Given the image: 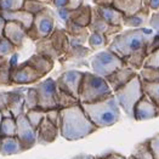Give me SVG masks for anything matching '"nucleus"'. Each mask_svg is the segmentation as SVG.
<instances>
[{
	"label": "nucleus",
	"mask_w": 159,
	"mask_h": 159,
	"mask_svg": "<svg viewBox=\"0 0 159 159\" xmlns=\"http://www.w3.org/2000/svg\"><path fill=\"white\" fill-rule=\"evenodd\" d=\"M156 32L149 27L129 28L121 30L109 41L107 49L117 53L126 66L140 70L149 53Z\"/></svg>",
	"instance_id": "nucleus-1"
},
{
	"label": "nucleus",
	"mask_w": 159,
	"mask_h": 159,
	"mask_svg": "<svg viewBox=\"0 0 159 159\" xmlns=\"http://www.w3.org/2000/svg\"><path fill=\"white\" fill-rule=\"evenodd\" d=\"M60 135L67 141H78L98 130L86 116L81 103L60 109Z\"/></svg>",
	"instance_id": "nucleus-2"
},
{
	"label": "nucleus",
	"mask_w": 159,
	"mask_h": 159,
	"mask_svg": "<svg viewBox=\"0 0 159 159\" xmlns=\"http://www.w3.org/2000/svg\"><path fill=\"white\" fill-rule=\"evenodd\" d=\"M81 106L89 119L97 129L112 126L121 118V108L113 93L102 101L93 103H81Z\"/></svg>",
	"instance_id": "nucleus-3"
},
{
	"label": "nucleus",
	"mask_w": 159,
	"mask_h": 159,
	"mask_svg": "<svg viewBox=\"0 0 159 159\" xmlns=\"http://www.w3.org/2000/svg\"><path fill=\"white\" fill-rule=\"evenodd\" d=\"M113 93L106 78L93 72H84L79 89L80 103H93L107 98Z\"/></svg>",
	"instance_id": "nucleus-4"
},
{
	"label": "nucleus",
	"mask_w": 159,
	"mask_h": 159,
	"mask_svg": "<svg viewBox=\"0 0 159 159\" xmlns=\"http://www.w3.org/2000/svg\"><path fill=\"white\" fill-rule=\"evenodd\" d=\"M69 49V39L65 28L56 27L53 32L44 39L35 43V52L50 60H61Z\"/></svg>",
	"instance_id": "nucleus-5"
},
{
	"label": "nucleus",
	"mask_w": 159,
	"mask_h": 159,
	"mask_svg": "<svg viewBox=\"0 0 159 159\" xmlns=\"http://www.w3.org/2000/svg\"><path fill=\"white\" fill-rule=\"evenodd\" d=\"M113 95H114L119 107L121 108V111L130 119H134L135 106L140 101V98L143 96L142 88H141V79L139 77V73L128 84L119 88L118 90H116Z\"/></svg>",
	"instance_id": "nucleus-6"
},
{
	"label": "nucleus",
	"mask_w": 159,
	"mask_h": 159,
	"mask_svg": "<svg viewBox=\"0 0 159 159\" xmlns=\"http://www.w3.org/2000/svg\"><path fill=\"white\" fill-rule=\"evenodd\" d=\"M56 28V15L50 6L44 9L43 11L34 16L32 27L27 32V38L32 41H38L46 38L53 32Z\"/></svg>",
	"instance_id": "nucleus-7"
},
{
	"label": "nucleus",
	"mask_w": 159,
	"mask_h": 159,
	"mask_svg": "<svg viewBox=\"0 0 159 159\" xmlns=\"http://www.w3.org/2000/svg\"><path fill=\"white\" fill-rule=\"evenodd\" d=\"M124 66H126L124 61L109 49L95 53L90 60V67L93 69V73L103 78H107L114 70Z\"/></svg>",
	"instance_id": "nucleus-8"
},
{
	"label": "nucleus",
	"mask_w": 159,
	"mask_h": 159,
	"mask_svg": "<svg viewBox=\"0 0 159 159\" xmlns=\"http://www.w3.org/2000/svg\"><path fill=\"white\" fill-rule=\"evenodd\" d=\"M56 88H57L56 80L52 78L40 80L34 85V89L37 90V93H38V107L39 108L44 111L58 108Z\"/></svg>",
	"instance_id": "nucleus-9"
},
{
	"label": "nucleus",
	"mask_w": 159,
	"mask_h": 159,
	"mask_svg": "<svg viewBox=\"0 0 159 159\" xmlns=\"http://www.w3.org/2000/svg\"><path fill=\"white\" fill-rule=\"evenodd\" d=\"M43 78L44 75L27 61L22 63H15L11 69V81L13 85L26 86L28 84H37Z\"/></svg>",
	"instance_id": "nucleus-10"
},
{
	"label": "nucleus",
	"mask_w": 159,
	"mask_h": 159,
	"mask_svg": "<svg viewBox=\"0 0 159 159\" xmlns=\"http://www.w3.org/2000/svg\"><path fill=\"white\" fill-rule=\"evenodd\" d=\"M17 131L16 137L21 142L23 151H29L37 145V131L26 118V114H21L16 118Z\"/></svg>",
	"instance_id": "nucleus-11"
},
{
	"label": "nucleus",
	"mask_w": 159,
	"mask_h": 159,
	"mask_svg": "<svg viewBox=\"0 0 159 159\" xmlns=\"http://www.w3.org/2000/svg\"><path fill=\"white\" fill-rule=\"evenodd\" d=\"M83 74H84V72H80L77 69L65 70L63 73H61L57 77L56 85L58 89L73 95L74 97H77L79 100V89L80 83L83 79Z\"/></svg>",
	"instance_id": "nucleus-12"
},
{
	"label": "nucleus",
	"mask_w": 159,
	"mask_h": 159,
	"mask_svg": "<svg viewBox=\"0 0 159 159\" xmlns=\"http://www.w3.org/2000/svg\"><path fill=\"white\" fill-rule=\"evenodd\" d=\"M89 32H96L100 34H103L106 37L108 41L113 39L117 34H119L123 30V27L119 26H112L109 23H107L106 21L95 11V9L93 7V12H91V20L90 23L88 26Z\"/></svg>",
	"instance_id": "nucleus-13"
},
{
	"label": "nucleus",
	"mask_w": 159,
	"mask_h": 159,
	"mask_svg": "<svg viewBox=\"0 0 159 159\" xmlns=\"http://www.w3.org/2000/svg\"><path fill=\"white\" fill-rule=\"evenodd\" d=\"M159 117V107L156 106L147 96H142L136 103L134 109V120L145 121V120L156 119Z\"/></svg>",
	"instance_id": "nucleus-14"
},
{
	"label": "nucleus",
	"mask_w": 159,
	"mask_h": 159,
	"mask_svg": "<svg viewBox=\"0 0 159 159\" xmlns=\"http://www.w3.org/2000/svg\"><path fill=\"white\" fill-rule=\"evenodd\" d=\"M135 75H137V70H135L134 68L129 66H124L119 69H117V70H114L111 75L107 77L106 80L108 85H109V88L112 89V91L114 93L119 88L128 84Z\"/></svg>",
	"instance_id": "nucleus-15"
},
{
	"label": "nucleus",
	"mask_w": 159,
	"mask_h": 159,
	"mask_svg": "<svg viewBox=\"0 0 159 159\" xmlns=\"http://www.w3.org/2000/svg\"><path fill=\"white\" fill-rule=\"evenodd\" d=\"M35 131H37V143L45 146L55 142V140L60 135V128L52 124L51 121H49L46 118H44Z\"/></svg>",
	"instance_id": "nucleus-16"
},
{
	"label": "nucleus",
	"mask_w": 159,
	"mask_h": 159,
	"mask_svg": "<svg viewBox=\"0 0 159 159\" xmlns=\"http://www.w3.org/2000/svg\"><path fill=\"white\" fill-rule=\"evenodd\" d=\"M27 91V86H18L13 90L9 91V101L7 109L15 118L25 113V93Z\"/></svg>",
	"instance_id": "nucleus-17"
},
{
	"label": "nucleus",
	"mask_w": 159,
	"mask_h": 159,
	"mask_svg": "<svg viewBox=\"0 0 159 159\" xmlns=\"http://www.w3.org/2000/svg\"><path fill=\"white\" fill-rule=\"evenodd\" d=\"M4 37L7 40H10L17 49H20L22 48L25 40L27 39V29L17 22L6 21L5 29H4Z\"/></svg>",
	"instance_id": "nucleus-18"
},
{
	"label": "nucleus",
	"mask_w": 159,
	"mask_h": 159,
	"mask_svg": "<svg viewBox=\"0 0 159 159\" xmlns=\"http://www.w3.org/2000/svg\"><path fill=\"white\" fill-rule=\"evenodd\" d=\"M91 12H93V6L80 2L79 5H77L74 7H70L68 21L73 22L78 26L88 28L89 23H90V20H91Z\"/></svg>",
	"instance_id": "nucleus-19"
},
{
	"label": "nucleus",
	"mask_w": 159,
	"mask_h": 159,
	"mask_svg": "<svg viewBox=\"0 0 159 159\" xmlns=\"http://www.w3.org/2000/svg\"><path fill=\"white\" fill-rule=\"evenodd\" d=\"M151 13H152V11L148 7L143 6L140 11L135 12L131 16H124L123 27H128V28H142V27H147Z\"/></svg>",
	"instance_id": "nucleus-20"
},
{
	"label": "nucleus",
	"mask_w": 159,
	"mask_h": 159,
	"mask_svg": "<svg viewBox=\"0 0 159 159\" xmlns=\"http://www.w3.org/2000/svg\"><path fill=\"white\" fill-rule=\"evenodd\" d=\"M95 11L98 13L107 23L112 26H119L123 27V20L124 15L117 10L114 6H93Z\"/></svg>",
	"instance_id": "nucleus-21"
},
{
	"label": "nucleus",
	"mask_w": 159,
	"mask_h": 159,
	"mask_svg": "<svg viewBox=\"0 0 159 159\" xmlns=\"http://www.w3.org/2000/svg\"><path fill=\"white\" fill-rule=\"evenodd\" d=\"M25 152L21 142L16 136H1L0 135V154L1 156H15Z\"/></svg>",
	"instance_id": "nucleus-22"
},
{
	"label": "nucleus",
	"mask_w": 159,
	"mask_h": 159,
	"mask_svg": "<svg viewBox=\"0 0 159 159\" xmlns=\"http://www.w3.org/2000/svg\"><path fill=\"white\" fill-rule=\"evenodd\" d=\"M0 13L6 21H13V22L22 25L27 29V32L32 27L33 20H34V16L32 13L25 11L23 9L16 10V11H0Z\"/></svg>",
	"instance_id": "nucleus-23"
},
{
	"label": "nucleus",
	"mask_w": 159,
	"mask_h": 159,
	"mask_svg": "<svg viewBox=\"0 0 159 159\" xmlns=\"http://www.w3.org/2000/svg\"><path fill=\"white\" fill-rule=\"evenodd\" d=\"M26 61L29 65H32V66L34 67L38 72H40L44 77L46 74H49L53 69V66H55V61H52V60H50V58H48V57H45V56H43V55L37 52L34 53V55H32Z\"/></svg>",
	"instance_id": "nucleus-24"
},
{
	"label": "nucleus",
	"mask_w": 159,
	"mask_h": 159,
	"mask_svg": "<svg viewBox=\"0 0 159 159\" xmlns=\"http://www.w3.org/2000/svg\"><path fill=\"white\" fill-rule=\"evenodd\" d=\"M112 6L119 10L124 16H131L140 11L145 5L143 0H113Z\"/></svg>",
	"instance_id": "nucleus-25"
},
{
	"label": "nucleus",
	"mask_w": 159,
	"mask_h": 159,
	"mask_svg": "<svg viewBox=\"0 0 159 159\" xmlns=\"http://www.w3.org/2000/svg\"><path fill=\"white\" fill-rule=\"evenodd\" d=\"M17 61L16 53L12 55V58H9L4 65L0 66V85L2 86H11L13 85L11 81V69Z\"/></svg>",
	"instance_id": "nucleus-26"
},
{
	"label": "nucleus",
	"mask_w": 159,
	"mask_h": 159,
	"mask_svg": "<svg viewBox=\"0 0 159 159\" xmlns=\"http://www.w3.org/2000/svg\"><path fill=\"white\" fill-rule=\"evenodd\" d=\"M130 157L134 159H154L149 146V139H146L145 141L136 143L134 146Z\"/></svg>",
	"instance_id": "nucleus-27"
},
{
	"label": "nucleus",
	"mask_w": 159,
	"mask_h": 159,
	"mask_svg": "<svg viewBox=\"0 0 159 159\" xmlns=\"http://www.w3.org/2000/svg\"><path fill=\"white\" fill-rule=\"evenodd\" d=\"M141 88H142L143 95L147 96L156 106L159 107V83L141 80Z\"/></svg>",
	"instance_id": "nucleus-28"
},
{
	"label": "nucleus",
	"mask_w": 159,
	"mask_h": 159,
	"mask_svg": "<svg viewBox=\"0 0 159 159\" xmlns=\"http://www.w3.org/2000/svg\"><path fill=\"white\" fill-rule=\"evenodd\" d=\"M56 95H57V106H58L60 109L68 108V107H72L74 105L80 103L79 100L77 97H74L73 95L66 93V91H63V90H61L58 88H56Z\"/></svg>",
	"instance_id": "nucleus-29"
},
{
	"label": "nucleus",
	"mask_w": 159,
	"mask_h": 159,
	"mask_svg": "<svg viewBox=\"0 0 159 159\" xmlns=\"http://www.w3.org/2000/svg\"><path fill=\"white\" fill-rule=\"evenodd\" d=\"M88 44H89V48L96 51V50H100V49H103L107 48L109 41L107 39L103 34H100V33H96V32H90L89 37H88Z\"/></svg>",
	"instance_id": "nucleus-30"
},
{
	"label": "nucleus",
	"mask_w": 159,
	"mask_h": 159,
	"mask_svg": "<svg viewBox=\"0 0 159 159\" xmlns=\"http://www.w3.org/2000/svg\"><path fill=\"white\" fill-rule=\"evenodd\" d=\"M91 52L93 50L90 48H85L84 45H75V46L69 45V49L65 55V60H81Z\"/></svg>",
	"instance_id": "nucleus-31"
},
{
	"label": "nucleus",
	"mask_w": 159,
	"mask_h": 159,
	"mask_svg": "<svg viewBox=\"0 0 159 159\" xmlns=\"http://www.w3.org/2000/svg\"><path fill=\"white\" fill-rule=\"evenodd\" d=\"M17 124L13 117H2L0 124V135L1 136H16Z\"/></svg>",
	"instance_id": "nucleus-32"
},
{
	"label": "nucleus",
	"mask_w": 159,
	"mask_h": 159,
	"mask_svg": "<svg viewBox=\"0 0 159 159\" xmlns=\"http://www.w3.org/2000/svg\"><path fill=\"white\" fill-rule=\"evenodd\" d=\"M45 113H46V111H44V109L39 108V107H37V108H33V109L27 111L25 114H26V118L28 119V121L30 123V125L37 130V128L39 126V124L45 118Z\"/></svg>",
	"instance_id": "nucleus-33"
},
{
	"label": "nucleus",
	"mask_w": 159,
	"mask_h": 159,
	"mask_svg": "<svg viewBox=\"0 0 159 159\" xmlns=\"http://www.w3.org/2000/svg\"><path fill=\"white\" fill-rule=\"evenodd\" d=\"M48 6H50V5L45 0H25L22 9L27 12L32 13L33 16H35L37 13H39L44 9H46Z\"/></svg>",
	"instance_id": "nucleus-34"
},
{
	"label": "nucleus",
	"mask_w": 159,
	"mask_h": 159,
	"mask_svg": "<svg viewBox=\"0 0 159 159\" xmlns=\"http://www.w3.org/2000/svg\"><path fill=\"white\" fill-rule=\"evenodd\" d=\"M137 73L141 80L151 81V83H159V68L142 67Z\"/></svg>",
	"instance_id": "nucleus-35"
},
{
	"label": "nucleus",
	"mask_w": 159,
	"mask_h": 159,
	"mask_svg": "<svg viewBox=\"0 0 159 159\" xmlns=\"http://www.w3.org/2000/svg\"><path fill=\"white\" fill-rule=\"evenodd\" d=\"M38 107V93L34 86L27 88V91L25 93V113L29 109Z\"/></svg>",
	"instance_id": "nucleus-36"
},
{
	"label": "nucleus",
	"mask_w": 159,
	"mask_h": 159,
	"mask_svg": "<svg viewBox=\"0 0 159 159\" xmlns=\"http://www.w3.org/2000/svg\"><path fill=\"white\" fill-rule=\"evenodd\" d=\"M17 48L5 37L0 38V57H10L17 52Z\"/></svg>",
	"instance_id": "nucleus-37"
},
{
	"label": "nucleus",
	"mask_w": 159,
	"mask_h": 159,
	"mask_svg": "<svg viewBox=\"0 0 159 159\" xmlns=\"http://www.w3.org/2000/svg\"><path fill=\"white\" fill-rule=\"evenodd\" d=\"M25 0H0V11L22 10Z\"/></svg>",
	"instance_id": "nucleus-38"
},
{
	"label": "nucleus",
	"mask_w": 159,
	"mask_h": 159,
	"mask_svg": "<svg viewBox=\"0 0 159 159\" xmlns=\"http://www.w3.org/2000/svg\"><path fill=\"white\" fill-rule=\"evenodd\" d=\"M143 67H152V68H159V48L148 53L145 60Z\"/></svg>",
	"instance_id": "nucleus-39"
},
{
	"label": "nucleus",
	"mask_w": 159,
	"mask_h": 159,
	"mask_svg": "<svg viewBox=\"0 0 159 159\" xmlns=\"http://www.w3.org/2000/svg\"><path fill=\"white\" fill-rule=\"evenodd\" d=\"M45 118L51 121L52 124H55L56 126L60 128L61 124V113H60V108H53V109H49L45 113Z\"/></svg>",
	"instance_id": "nucleus-40"
},
{
	"label": "nucleus",
	"mask_w": 159,
	"mask_h": 159,
	"mask_svg": "<svg viewBox=\"0 0 159 159\" xmlns=\"http://www.w3.org/2000/svg\"><path fill=\"white\" fill-rule=\"evenodd\" d=\"M149 146H151V149H152L153 158L159 159V133L156 134L152 137H149Z\"/></svg>",
	"instance_id": "nucleus-41"
},
{
	"label": "nucleus",
	"mask_w": 159,
	"mask_h": 159,
	"mask_svg": "<svg viewBox=\"0 0 159 159\" xmlns=\"http://www.w3.org/2000/svg\"><path fill=\"white\" fill-rule=\"evenodd\" d=\"M147 26L151 29H153L156 33H159V11H154L151 13Z\"/></svg>",
	"instance_id": "nucleus-42"
},
{
	"label": "nucleus",
	"mask_w": 159,
	"mask_h": 159,
	"mask_svg": "<svg viewBox=\"0 0 159 159\" xmlns=\"http://www.w3.org/2000/svg\"><path fill=\"white\" fill-rule=\"evenodd\" d=\"M9 101V91H0V111L7 108Z\"/></svg>",
	"instance_id": "nucleus-43"
},
{
	"label": "nucleus",
	"mask_w": 159,
	"mask_h": 159,
	"mask_svg": "<svg viewBox=\"0 0 159 159\" xmlns=\"http://www.w3.org/2000/svg\"><path fill=\"white\" fill-rule=\"evenodd\" d=\"M70 5V0H52L51 6L55 9H62V7H67Z\"/></svg>",
	"instance_id": "nucleus-44"
},
{
	"label": "nucleus",
	"mask_w": 159,
	"mask_h": 159,
	"mask_svg": "<svg viewBox=\"0 0 159 159\" xmlns=\"http://www.w3.org/2000/svg\"><path fill=\"white\" fill-rule=\"evenodd\" d=\"M103 159H128L125 156L117 153V152H107L105 154H102Z\"/></svg>",
	"instance_id": "nucleus-45"
},
{
	"label": "nucleus",
	"mask_w": 159,
	"mask_h": 159,
	"mask_svg": "<svg viewBox=\"0 0 159 159\" xmlns=\"http://www.w3.org/2000/svg\"><path fill=\"white\" fill-rule=\"evenodd\" d=\"M95 6H111L113 0H93Z\"/></svg>",
	"instance_id": "nucleus-46"
},
{
	"label": "nucleus",
	"mask_w": 159,
	"mask_h": 159,
	"mask_svg": "<svg viewBox=\"0 0 159 159\" xmlns=\"http://www.w3.org/2000/svg\"><path fill=\"white\" fill-rule=\"evenodd\" d=\"M70 159H95V156H93V154H86V153H80V154H77V156L72 157Z\"/></svg>",
	"instance_id": "nucleus-47"
},
{
	"label": "nucleus",
	"mask_w": 159,
	"mask_h": 159,
	"mask_svg": "<svg viewBox=\"0 0 159 159\" xmlns=\"http://www.w3.org/2000/svg\"><path fill=\"white\" fill-rule=\"evenodd\" d=\"M5 25H6V20L1 16L0 13V38L4 37V29H5Z\"/></svg>",
	"instance_id": "nucleus-48"
},
{
	"label": "nucleus",
	"mask_w": 159,
	"mask_h": 159,
	"mask_svg": "<svg viewBox=\"0 0 159 159\" xmlns=\"http://www.w3.org/2000/svg\"><path fill=\"white\" fill-rule=\"evenodd\" d=\"M80 0H70V5H69V7H74V6H77V5H79Z\"/></svg>",
	"instance_id": "nucleus-49"
},
{
	"label": "nucleus",
	"mask_w": 159,
	"mask_h": 159,
	"mask_svg": "<svg viewBox=\"0 0 159 159\" xmlns=\"http://www.w3.org/2000/svg\"><path fill=\"white\" fill-rule=\"evenodd\" d=\"M7 60H9V57H0V66H1V65H4Z\"/></svg>",
	"instance_id": "nucleus-50"
},
{
	"label": "nucleus",
	"mask_w": 159,
	"mask_h": 159,
	"mask_svg": "<svg viewBox=\"0 0 159 159\" xmlns=\"http://www.w3.org/2000/svg\"><path fill=\"white\" fill-rule=\"evenodd\" d=\"M95 159H103L102 156H95Z\"/></svg>",
	"instance_id": "nucleus-51"
},
{
	"label": "nucleus",
	"mask_w": 159,
	"mask_h": 159,
	"mask_svg": "<svg viewBox=\"0 0 159 159\" xmlns=\"http://www.w3.org/2000/svg\"><path fill=\"white\" fill-rule=\"evenodd\" d=\"M45 1H46V2H48L50 6H51V4H52V0H45Z\"/></svg>",
	"instance_id": "nucleus-52"
},
{
	"label": "nucleus",
	"mask_w": 159,
	"mask_h": 159,
	"mask_svg": "<svg viewBox=\"0 0 159 159\" xmlns=\"http://www.w3.org/2000/svg\"><path fill=\"white\" fill-rule=\"evenodd\" d=\"M1 120H2V113H1V111H0V124H1Z\"/></svg>",
	"instance_id": "nucleus-53"
},
{
	"label": "nucleus",
	"mask_w": 159,
	"mask_h": 159,
	"mask_svg": "<svg viewBox=\"0 0 159 159\" xmlns=\"http://www.w3.org/2000/svg\"><path fill=\"white\" fill-rule=\"evenodd\" d=\"M128 159H134V158H131V157H129V158H128Z\"/></svg>",
	"instance_id": "nucleus-54"
}]
</instances>
